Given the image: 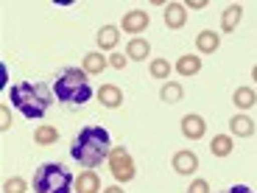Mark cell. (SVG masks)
Returning <instances> with one entry per match:
<instances>
[{"mask_svg":"<svg viewBox=\"0 0 257 193\" xmlns=\"http://www.w3.org/2000/svg\"><path fill=\"white\" fill-rule=\"evenodd\" d=\"M187 193H210V185H207V179H193Z\"/></svg>","mask_w":257,"mask_h":193,"instance_id":"obj_26","label":"cell"},{"mask_svg":"<svg viewBox=\"0 0 257 193\" xmlns=\"http://www.w3.org/2000/svg\"><path fill=\"white\" fill-rule=\"evenodd\" d=\"M76 193H101V176H98L92 168L81 171L78 179H76Z\"/></svg>","mask_w":257,"mask_h":193,"instance_id":"obj_13","label":"cell"},{"mask_svg":"<svg viewBox=\"0 0 257 193\" xmlns=\"http://www.w3.org/2000/svg\"><path fill=\"white\" fill-rule=\"evenodd\" d=\"M98 48L101 51H112V48L117 45V39H120V28H115V26H103L101 31H98Z\"/></svg>","mask_w":257,"mask_h":193,"instance_id":"obj_19","label":"cell"},{"mask_svg":"<svg viewBox=\"0 0 257 193\" xmlns=\"http://www.w3.org/2000/svg\"><path fill=\"white\" fill-rule=\"evenodd\" d=\"M106 67H109V56H103L101 51H92V53L84 56V67H81V70L87 73V76H101Z\"/></svg>","mask_w":257,"mask_h":193,"instance_id":"obj_12","label":"cell"},{"mask_svg":"<svg viewBox=\"0 0 257 193\" xmlns=\"http://www.w3.org/2000/svg\"><path fill=\"white\" fill-rule=\"evenodd\" d=\"M232 104L246 112V110H251V107H257V92L251 90V87H238L235 95H232Z\"/></svg>","mask_w":257,"mask_h":193,"instance_id":"obj_18","label":"cell"},{"mask_svg":"<svg viewBox=\"0 0 257 193\" xmlns=\"http://www.w3.org/2000/svg\"><path fill=\"white\" fill-rule=\"evenodd\" d=\"M103 193H123V187H117V185H112V187H106Z\"/></svg>","mask_w":257,"mask_h":193,"instance_id":"obj_30","label":"cell"},{"mask_svg":"<svg viewBox=\"0 0 257 193\" xmlns=\"http://www.w3.org/2000/svg\"><path fill=\"white\" fill-rule=\"evenodd\" d=\"M171 64H168V59H151V64H148V73L154 78H160V81H168V76H171Z\"/></svg>","mask_w":257,"mask_h":193,"instance_id":"obj_23","label":"cell"},{"mask_svg":"<svg viewBox=\"0 0 257 193\" xmlns=\"http://www.w3.org/2000/svg\"><path fill=\"white\" fill-rule=\"evenodd\" d=\"M128 62V56H123V53H112L109 56V67H115V70H123Z\"/></svg>","mask_w":257,"mask_h":193,"instance_id":"obj_27","label":"cell"},{"mask_svg":"<svg viewBox=\"0 0 257 193\" xmlns=\"http://www.w3.org/2000/svg\"><path fill=\"white\" fill-rule=\"evenodd\" d=\"M148 26H151V14L140 12V9H135V12L123 14V23H120V28H123L126 34H132V37H137V34H143Z\"/></svg>","mask_w":257,"mask_h":193,"instance_id":"obj_6","label":"cell"},{"mask_svg":"<svg viewBox=\"0 0 257 193\" xmlns=\"http://www.w3.org/2000/svg\"><path fill=\"white\" fill-rule=\"evenodd\" d=\"M26 179L23 176H12V179L3 182V193H26Z\"/></svg>","mask_w":257,"mask_h":193,"instance_id":"obj_24","label":"cell"},{"mask_svg":"<svg viewBox=\"0 0 257 193\" xmlns=\"http://www.w3.org/2000/svg\"><path fill=\"white\" fill-rule=\"evenodd\" d=\"M176 73L185 76V78L201 73V56L199 53H185V56H179V62H176Z\"/></svg>","mask_w":257,"mask_h":193,"instance_id":"obj_15","label":"cell"},{"mask_svg":"<svg viewBox=\"0 0 257 193\" xmlns=\"http://www.w3.org/2000/svg\"><path fill=\"white\" fill-rule=\"evenodd\" d=\"M182 95H185V90H182L179 81H165V84H162V90H160V98H162L165 104L182 101Z\"/></svg>","mask_w":257,"mask_h":193,"instance_id":"obj_22","label":"cell"},{"mask_svg":"<svg viewBox=\"0 0 257 193\" xmlns=\"http://www.w3.org/2000/svg\"><path fill=\"white\" fill-rule=\"evenodd\" d=\"M251 78H254V81H257V64H254V67H251Z\"/></svg>","mask_w":257,"mask_h":193,"instance_id":"obj_31","label":"cell"},{"mask_svg":"<svg viewBox=\"0 0 257 193\" xmlns=\"http://www.w3.org/2000/svg\"><path fill=\"white\" fill-rule=\"evenodd\" d=\"M73 174L59 162H45L37 168L34 174V193H70L73 187Z\"/></svg>","mask_w":257,"mask_h":193,"instance_id":"obj_4","label":"cell"},{"mask_svg":"<svg viewBox=\"0 0 257 193\" xmlns=\"http://www.w3.org/2000/svg\"><path fill=\"white\" fill-rule=\"evenodd\" d=\"M109 171L112 176H115L117 182H132L137 176V168H135V160H132V154H128L126 146H115L109 154Z\"/></svg>","mask_w":257,"mask_h":193,"instance_id":"obj_5","label":"cell"},{"mask_svg":"<svg viewBox=\"0 0 257 193\" xmlns=\"http://www.w3.org/2000/svg\"><path fill=\"white\" fill-rule=\"evenodd\" d=\"M98 101L106 107V110H117L123 104V90L117 84H101V90H98Z\"/></svg>","mask_w":257,"mask_h":193,"instance_id":"obj_11","label":"cell"},{"mask_svg":"<svg viewBox=\"0 0 257 193\" xmlns=\"http://www.w3.org/2000/svg\"><path fill=\"white\" fill-rule=\"evenodd\" d=\"M112 154V140L109 132L103 126H84L70 143V157L84 168H98L103 160Z\"/></svg>","mask_w":257,"mask_h":193,"instance_id":"obj_1","label":"cell"},{"mask_svg":"<svg viewBox=\"0 0 257 193\" xmlns=\"http://www.w3.org/2000/svg\"><path fill=\"white\" fill-rule=\"evenodd\" d=\"M126 56H128V62H146L151 56V42L143 37H132L126 45Z\"/></svg>","mask_w":257,"mask_h":193,"instance_id":"obj_10","label":"cell"},{"mask_svg":"<svg viewBox=\"0 0 257 193\" xmlns=\"http://www.w3.org/2000/svg\"><path fill=\"white\" fill-rule=\"evenodd\" d=\"M9 101L26 118L39 121L48 112V107H51V90L39 81H20L14 87H9Z\"/></svg>","mask_w":257,"mask_h":193,"instance_id":"obj_2","label":"cell"},{"mask_svg":"<svg viewBox=\"0 0 257 193\" xmlns=\"http://www.w3.org/2000/svg\"><path fill=\"white\" fill-rule=\"evenodd\" d=\"M204 6H207L204 0H193V3H190V9H193V12H199V9H204Z\"/></svg>","mask_w":257,"mask_h":193,"instance_id":"obj_29","label":"cell"},{"mask_svg":"<svg viewBox=\"0 0 257 193\" xmlns=\"http://www.w3.org/2000/svg\"><path fill=\"white\" fill-rule=\"evenodd\" d=\"M174 171L182 176H190L199 171V157L193 154V151H176L174 154Z\"/></svg>","mask_w":257,"mask_h":193,"instance_id":"obj_8","label":"cell"},{"mask_svg":"<svg viewBox=\"0 0 257 193\" xmlns=\"http://www.w3.org/2000/svg\"><path fill=\"white\" fill-rule=\"evenodd\" d=\"M232 148H235V143H232L229 135H215V137H212V143H210L212 157H229Z\"/></svg>","mask_w":257,"mask_h":193,"instance_id":"obj_20","label":"cell"},{"mask_svg":"<svg viewBox=\"0 0 257 193\" xmlns=\"http://www.w3.org/2000/svg\"><path fill=\"white\" fill-rule=\"evenodd\" d=\"M56 140H59L56 126H37V132H34V143L37 146H53Z\"/></svg>","mask_w":257,"mask_h":193,"instance_id":"obj_21","label":"cell"},{"mask_svg":"<svg viewBox=\"0 0 257 193\" xmlns=\"http://www.w3.org/2000/svg\"><path fill=\"white\" fill-rule=\"evenodd\" d=\"M229 132L235 137H251L254 135V121L249 115H235L229 121Z\"/></svg>","mask_w":257,"mask_h":193,"instance_id":"obj_17","label":"cell"},{"mask_svg":"<svg viewBox=\"0 0 257 193\" xmlns=\"http://www.w3.org/2000/svg\"><path fill=\"white\" fill-rule=\"evenodd\" d=\"M218 45H221V37L215 31H210V28L196 37V51L204 53V56H207V53H215V51H218Z\"/></svg>","mask_w":257,"mask_h":193,"instance_id":"obj_16","label":"cell"},{"mask_svg":"<svg viewBox=\"0 0 257 193\" xmlns=\"http://www.w3.org/2000/svg\"><path fill=\"white\" fill-rule=\"evenodd\" d=\"M185 23H187V6H182V3H168L165 6V26L171 31H179V28H185Z\"/></svg>","mask_w":257,"mask_h":193,"instance_id":"obj_9","label":"cell"},{"mask_svg":"<svg viewBox=\"0 0 257 193\" xmlns=\"http://www.w3.org/2000/svg\"><path fill=\"white\" fill-rule=\"evenodd\" d=\"M182 135L187 137V140H201V137L207 135V123L201 115H196V112H190V115L182 118Z\"/></svg>","mask_w":257,"mask_h":193,"instance_id":"obj_7","label":"cell"},{"mask_svg":"<svg viewBox=\"0 0 257 193\" xmlns=\"http://www.w3.org/2000/svg\"><path fill=\"white\" fill-rule=\"evenodd\" d=\"M224 193H254V190H251L249 185H232V187H226Z\"/></svg>","mask_w":257,"mask_h":193,"instance_id":"obj_28","label":"cell"},{"mask_svg":"<svg viewBox=\"0 0 257 193\" xmlns=\"http://www.w3.org/2000/svg\"><path fill=\"white\" fill-rule=\"evenodd\" d=\"M53 95L62 104H70V107H81L92 98V87L87 81V73L78 70V67H64L62 73L53 81Z\"/></svg>","mask_w":257,"mask_h":193,"instance_id":"obj_3","label":"cell"},{"mask_svg":"<svg viewBox=\"0 0 257 193\" xmlns=\"http://www.w3.org/2000/svg\"><path fill=\"white\" fill-rule=\"evenodd\" d=\"M12 129V112H9V104L0 107V132H9Z\"/></svg>","mask_w":257,"mask_h":193,"instance_id":"obj_25","label":"cell"},{"mask_svg":"<svg viewBox=\"0 0 257 193\" xmlns=\"http://www.w3.org/2000/svg\"><path fill=\"white\" fill-rule=\"evenodd\" d=\"M240 17H243V6H240V3H232V6H226V12L221 14V31H224V34H232L235 28H238Z\"/></svg>","mask_w":257,"mask_h":193,"instance_id":"obj_14","label":"cell"}]
</instances>
